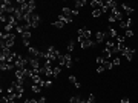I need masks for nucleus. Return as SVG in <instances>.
<instances>
[{"label":"nucleus","instance_id":"1","mask_svg":"<svg viewBox=\"0 0 138 103\" xmlns=\"http://www.w3.org/2000/svg\"><path fill=\"white\" fill-rule=\"evenodd\" d=\"M0 39H2V42H0V46H2V49L3 48H11L12 49V46H14V43H16V35L12 34H5V32H2L0 34Z\"/></svg>","mask_w":138,"mask_h":103},{"label":"nucleus","instance_id":"2","mask_svg":"<svg viewBox=\"0 0 138 103\" xmlns=\"http://www.w3.org/2000/svg\"><path fill=\"white\" fill-rule=\"evenodd\" d=\"M92 37V31L91 29H88V28H81V29H78V42L83 43L84 40H91Z\"/></svg>","mask_w":138,"mask_h":103},{"label":"nucleus","instance_id":"3","mask_svg":"<svg viewBox=\"0 0 138 103\" xmlns=\"http://www.w3.org/2000/svg\"><path fill=\"white\" fill-rule=\"evenodd\" d=\"M104 51H108L110 55H112V54H118L117 42H114V40H108V42H106V46H104Z\"/></svg>","mask_w":138,"mask_h":103},{"label":"nucleus","instance_id":"4","mask_svg":"<svg viewBox=\"0 0 138 103\" xmlns=\"http://www.w3.org/2000/svg\"><path fill=\"white\" fill-rule=\"evenodd\" d=\"M134 54H135V49H134V48H129V46H126V49L123 51V55H124L129 62L134 60Z\"/></svg>","mask_w":138,"mask_h":103},{"label":"nucleus","instance_id":"5","mask_svg":"<svg viewBox=\"0 0 138 103\" xmlns=\"http://www.w3.org/2000/svg\"><path fill=\"white\" fill-rule=\"evenodd\" d=\"M110 16L115 18V20H117L118 23L121 22V20H123V18H124V17H123V12H121V11H120L118 8H117V9H110Z\"/></svg>","mask_w":138,"mask_h":103},{"label":"nucleus","instance_id":"6","mask_svg":"<svg viewBox=\"0 0 138 103\" xmlns=\"http://www.w3.org/2000/svg\"><path fill=\"white\" fill-rule=\"evenodd\" d=\"M121 11H123V12H124L127 17H130V16L135 12V9L132 8V6H129L127 3H123V5H121Z\"/></svg>","mask_w":138,"mask_h":103},{"label":"nucleus","instance_id":"7","mask_svg":"<svg viewBox=\"0 0 138 103\" xmlns=\"http://www.w3.org/2000/svg\"><path fill=\"white\" fill-rule=\"evenodd\" d=\"M40 52H42V51H38L37 48H32V46H29V48H28V54H29L31 57H35V59H40Z\"/></svg>","mask_w":138,"mask_h":103},{"label":"nucleus","instance_id":"8","mask_svg":"<svg viewBox=\"0 0 138 103\" xmlns=\"http://www.w3.org/2000/svg\"><path fill=\"white\" fill-rule=\"evenodd\" d=\"M95 40H97L98 43L104 42V40H106V35H104V31H98V32L95 34Z\"/></svg>","mask_w":138,"mask_h":103},{"label":"nucleus","instance_id":"9","mask_svg":"<svg viewBox=\"0 0 138 103\" xmlns=\"http://www.w3.org/2000/svg\"><path fill=\"white\" fill-rule=\"evenodd\" d=\"M104 5H106L109 9H117L118 8V3H117L115 0H108V2H104Z\"/></svg>","mask_w":138,"mask_h":103},{"label":"nucleus","instance_id":"10","mask_svg":"<svg viewBox=\"0 0 138 103\" xmlns=\"http://www.w3.org/2000/svg\"><path fill=\"white\" fill-rule=\"evenodd\" d=\"M106 31H108V34H109V37H112V39H117V37H118V34H117V29H114L112 26H109V28H106Z\"/></svg>","mask_w":138,"mask_h":103},{"label":"nucleus","instance_id":"11","mask_svg":"<svg viewBox=\"0 0 138 103\" xmlns=\"http://www.w3.org/2000/svg\"><path fill=\"white\" fill-rule=\"evenodd\" d=\"M89 5H91L94 9H100L101 6H103V2H100V0H92Z\"/></svg>","mask_w":138,"mask_h":103},{"label":"nucleus","instance_id":"12","mask_svg":"<svg viewBox=\"0 0 138 103\" xmlns=\"http://www.w3.org/2000/svg\"><path fill=\"white\" fill-rule=\"evenodd\" d=\"M57 20H60V22H63L64 25H66V23H72V18H71V17H66V16H63V14H60Z\"/></svg>","mask_w":138,"mask_h":103},{"label":"nucleus","instance_id":"13","mask_svg":"<svg viewBox=\"0 0 138 103\" xmlns=\"http://www.w3.org/2000/svg\"><path fill=\"white\" fill-rule=\"evenodd\" d=\"M62 14H63V16H66V17H71V18H72V9H69V8H66V6H64V8L62 9Z\"/></svg>","mask_w":138,"mask_h":103},{"label":"nucleus","instance_id":"14","mask_svg":"<svg viewBox=\"0 0 138 103\" xmlns=\"http://www.w3.org/2000/svg\"><path fill=\"white\" fill-rule=\"evenodd\" d=\"M86 3H88L86 0H78V2H75V9H80V8H83V6H84Z\"/></svg>","mask_w":138,"mask_h":103},{"label":"nucleus","instance_id":"15","mask_svg":"<svg viewBox=\"0 0 138 103\" xmlns=\"http://www.w3.org/2000/svg\"><path fill=\"white\" fill-rule=\"evenodd\" d=\"M60 72H62V68H60V66H54V69H52V76H54V77H58Z\"/></svg>","mask_w":138,"mask_h":103},{"label":"nucleus","instance_id":"16","mask_svg":"<svg viewBox=\"0 0 138 103\" xmlns=\"http://www.w3.org/2000/svg\"><path fill=\"white\" fill-rule=\"evenodd\" d=\"M74 48H75V42H74V40H71V42L68 43V52H69V54H72Z\"/></svg>","mask_w":138,"mask_h":103},{"label":"nucleus","instance_id":"17","mask_svg":"<svg viewBox=\"0 0 138 103\" xmlns=\"http://www.w3.org/2000/svg\"><path fill=\"white\" fill-rule=\"evenodd\" d=\"M52 26L54 28H64V23L60 22V20H55V22H52Z\"/></svg>","mask_w":138,"mask_h":103},{"label":"nucleus","instance_id":"18","mask_svg":"<svg viewBox=\"0 0 138 103\" xmlns=\"http://www.w3.org/2000/svg\"><path fill=\"white\" fill-rule=\"evenodd\" d=\"M101 14H103L101 8H100V9H94V11H92V17H100Z\"/></svg>","mask_w":138,"mask_h":103},{"label":"nucleus","instance_id":"19","mask_svg":"<svg viewBox=\"0 0 138 103\" xmlns=\"http://www.w3.org/2000/svg\"><path fill=\"white\" fill-rule=\"evenodd\" d=\"M22 40H31V31H26L22 34Z\"/></svg>","mask_w":138,"mask_h":103},{"label":"nucleus","instance_id":"20","mask_svg":"<svg viewBox=\"0 0 138 103\" xmlns=\"http://www.w3.org/2000/svg\"><path fill=\"white\" fill-rule=\"evenodd\" d=\"M86 103H97V99H95V95H94V94H89V97H88Z\"/></svg>","mask_w":138,"mask_h":103},{"label":"nucleus","instance_id":"21","mask_svg":"<svg viewBox=\"0 0 138 103\" xmlns=\"http://www.w3.org/2000/svg\"><path fill=\"white\" fill-rule=\"evenodd\" d=\"M31 89H32V92H35V94H37V92H40V89H42V88H40L38 85H35V83H34V85L31 86Z\"/></svg>","mask_w":138,"mask_h":103},{"label":"nucleus","instance_id":"22","mask_svg":"<svg viewBox=\"0 0 138 103\" xmlns=\"http://www.w3.org/2000/svg\"><path fill=\"white\" fill-rule=\"evenodd\" d=\"M117 43H126V35H118L117 37Z\"/></svg>","mask_w":138,"mask_h":103},{"label":"nucleus","instance_id":"23","mask_svg":"<svg viewBox=\"0 0 138 103\" xmlns=\"http://www.w3.org/2000/svg\"><path fill=\"white\" fill-rule=\"evenodd\" d=\"M120 63H121L120 57H114V60H112V65H114V66H120Z\"/></svg>","mask_w":138,"mask_h":103},{"label":"nucleus","instance_id":"24","mask_svg":"<svg viewBox=\"0 0 138 103\" xmlns=\"http://www.w3.org/2000/svg\"><path fill=\"white\" fill-rule=\"evenodd\" d=\"M103 66H104L106 69H112V68H114V65H112V62H110V60H108L104 65H103Z\"/></svg>","mask_w":138,"mask_h":103},{"label":"nucleus","instance_id":"25","mask_svg":"<svg viewBox=\"0 0 138 103\" xmlns=\"http://www.w3.org/2000/svg\"><path fill=\"white\" fill-rule=\"evenodd\" d=\"M69 82H71L72 85H75V83H77V77H75V76H69Z\"/></svg>","mask_w":138,"mask_h":103},{"label":"nucleus","instance_id":"26","mask_svg":"<svg viewBox=\"0 0 138 103\" xmlns=\"http://www.w3.org/2000/svg\"><path fill=\"white\" fill-rule=\"evenodd\" d=\"M126 37H134V31L132 29H126Z\"/></svg>","mask_w":138,"mask_h":103},{"label":"nucleus","instance_id":"27","mask_svg":"<svg viewBox=\"0 0 138 103\" xmlns=\"http://www.w3.org/2000/svg\"><path fill=\"white\" fill-rule=\"evenodd\" d=\"M104 71H106V68H104L103 65H101V66H98V68H97V72H98V74H101V72H104Z\"/></svg>","mask_w":138,"mask_h":103},{"label":"nucleus","instance_id":"28","mask_svg":"<svg viewBox=\"0 0 138 103\" xmlns=\"http://www.w3.org/2000/svg\"><path fill=\"white\" fill-rule=\"evenodd\" d=\"M25 103H38L37 100H34V99H26L25 100Z\"/></svg>","mask_w":138,"mask_h":103},{"label":"nucleus","instance_id":"29","mask_svg":"<svg viewBox=\"0 0 138 103\" xmlns=\"http://www.w3.org/2000/svg\"><path fill=\"white\" fill-rule=\"evenodd\" d=\"M37 102H38V103H46V97H40Z\"/></svg>","mask_w":138,"mask_h":103},{"label":"nucleus","instance_id":"30","mask_svg":"<svg viewBox=\"0 0 138 103\" xmlns=\"http://www.w3.org/2000/svg\"><path fill=\"white\" fill-rule=\"evenodd\" d=\"M78 16V9H72V17H77Z\"/></svg>","mask_w":138,"mask_h":103},{"label":"nucleus","instance_id":"31","mask_svg":"<svg viewBox=\"0 0 138 103\" xmlns=\"http://www.w3.org/2000/svg\"><path fill=\"white\" fill-rule=\"evenodd\" d=\"M120 103H132V102H130L129 99H121V102H120Z\"/></svg>","mask_w":138,"mask_h":103},{"label":"nucleus","instance_id":"32","mask_svg":"<svg viewBox=\"0 0 138 103\" xmlns=\"http://www.w3.org/2000/svg\"><path fill=\"white\" fill-rule=\"evenodd\" d=\"M109 22H110V23H115V22H117V20H115V18L112 17V16H109Z\"/></svg>","mask_w":138,"mask_h":103},{"label":"nucleus","instance_id":"33","mask_svg":"<svg viewBox=\"0 0 138 103\" xmlns=\"http://www.w3.org/2000/svg\"><path fill=\"white\" fill-rule=\"evenodd\" d=\"M51 85H52V82H51V80H46V88H49Z\"/></svg>","mask_w":138,"mask_h":103},{"label":"nucleus","instance_id":"34","mask_svg":"<svg viewBox=\"0 0 138 103\" xmlns=\"http://www.w3.org/2000/svg\"><path fill=\"white\" fill-rule=\"evenodd\" d=\"M74 86H75V88H77V89H80V88H81V85H80V83H78V82H77V83H75V85H74Z\"/></svg>","mask_w":138,"mask_h":103}]
</instances>
